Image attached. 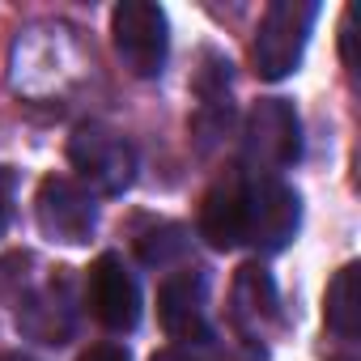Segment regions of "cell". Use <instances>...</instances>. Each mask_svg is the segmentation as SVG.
I'll return each instance as SVG.
<instances>
[{
  "instance_id": "2e32d148",
  "label": "cell",
  "mask_w": 361,
  "mask_h": 361,
  "mask_svg": "<svg viewBox=\"0 0 361 361\" xmlns=\"http://www.w3.org/2000/svg\"><path fill=\"white\" fill-rule=\"evenodd\" d=\"M353 18H357V9H348L344 13V26H340V51H344L348 64H353Z\"/></svg>"
},
{
  "instance_id": "8992f818",
  "label": "cell",
  "mask_w": 361,
  "mask_h": 361,
  "mask_svg": "<svg viewBox=\"0 0 361 361\" xmlns=\"http://www.w3.org/2000/svg\"><path fill=\"white\" fill-rule=\"evenodd\" d=\"M35 217H39V230L51 243L81 247V243H90V234L98 226V204H94V196L77 183V178L51 174V178H43V183H39Z\"/></svg>"
},
{
  "instance_id": "277c9868",
  "label": "cell",
  "mask_w": 361,
  "mask_h": 361,
  "mask_svg": "<svg viewBox=\"0 0 361 361\" xmlns=\"http://www.w3.org/2000/svg\"><path fill=\"white\" fill-rule=\"evenodd\" d=\"M111 39L132 77H157L170 51V22L153 0H123L111 13Z\"/></svg>"
},
{
  "instance_id": "ba28073f",
  "label": "cell",
  "mask_w": 361,
  "mask_h": 361,
  "mask_svg": "<svg viewBox=\"0 0 361 361\" xmlns=\"http://www.w3.org/2000/svg\"><path fill=\"white\" fill-rule=\"evenodd\" d=\"M204 310H209V281H204V272L178 268V272H170L161 281V289H157V319H161L170 340L204 344L209 340Z\"/></svg>"
},
{
  "instance_id": "8fae6325",
  "label": "cell",
  "mask_w": 361,
  "mask_h": 361,
  "mask_svg": "<svg viewBox=\"0 0 361 361\" xmlns=\"http://www.w3.org/2000/svg\"><path fill=\"white\" fill-rule=\"evenodd\" d=\"M18 327L43 344H64L68 331H73V310H68V298H64V285L56 289H43L35 298H26V306L18 310Z\"/></svg>"
},
{
  "instance_id": "52a82bcc",
  "label": "cell",
  "mask_w": 361,
  "mask_h": 361,
  "mask_svg": "<svg viewBox=\"0 0 361 361\" xmlns=\"http://www.w3.org/2000/svg\"><path fill=\"white\" fill-rule=\"evenodd\" d=\"M85 302H90V314L106 331H132L140 323V285L115 251H106L90 264Z\"/></svg>"
},
{
  "instance_id": "e0dca14e",
  "label": "cell",
  "mask_w": 361,
  "mask_h": 361,
  "mask_svg": "<svg viewBox=\"0 0 361 361\" xmlns=\"http://www.w3.org/2000/svg\"><path fill=\"white\" fill-rule=\"evenodd\" d=\"M153 361H200V357H196V353H188L183 344H170V348L153 353Z\"/></svg>"
},
{
  "instance_id": "ac0fdd59",
  "label": "cell",
  "mask_w": 361,
  "mask_h": 361,
  "mask_svg": "<svg viewBox=\"0 0 361 361\" xmlns=\"http://www.w3.org/2000/svg\"><path fill=\"white\" fill-rule=\"evenodd\" d=\"M0 361H30L26 353H0Z\"/></svg>"
},
{
  "instance_id": "3957f363",
  "label": "cell",
  "mask_w": 361,
  "mask_h": 361,
  "mask_svg": "<svg viewBox=\"0 0 361 361\" xmlns=\"http://www.w3.org/2000/svg\"><path fill=\"white\" fill-rule=\"evenodd\" d=\"M68 161L90 196H123L136 178V149L102 123H81L68 136Z\"/></svg>"
},
{
  "instance_id": "6da1fadb",
  "label": "cell",
  "mask_w": 361,
  "mask_h": 361,
  "mask_svg": "<svg viewBox=\"0 0 361 361\" xmlns=\"http://www.w3.org/2000/svg\"><path fill=\"white\" fill-rule=\"evenodd\" d=\"M302 157V123L293 102L285 98H259L247 115L243 132V170L259 178H276Z\"/></svg>"
},
{
  "instance_id": "9c48e42d",
  "label": "cell",
  "mask_w": 361,
  "mask_h": 361,
  "mask_svg": "<svg viewBox=\"0 0 361 361\" xmlns=\"http://www.w3.org/2000/svg\"><path fill=\"white\" fill-rule=\"evenodd\" d=\"M200 238L217 251L247 243V174L230 170L204 192L200 204Z\"/></svg>"
},
{
  "instance_id": "7c38bea8",
  "label": "cell",
  "mask_w": 361,
  "mask_h": 361,
  "mask_svg": "<svg viewBox=\"0 0 361 361\" xmlns=\"http://www.w3.org/2000/svg\"><path fill=\"white\" fill-rule=\"evenodd\" d=\"M357 281H361V268L344 264L331 276L327 298H323V319L340 340H357V331H361V285Z\"/></svg>"
},
{
  "instance_id": "7a4b0ae2",
  "label": "cell",
  "mask_w": 361,
  "mask_h": 361,
  "mask_svg": "<svg viewBox=\"0 0 361 361\" xmlns=\"http://www.w3.org/2000/svg\"><path fill=\"white\" fill-rule=\"evenodd\" d=\"M314 18H319L314 0H272V5L264 9L259 30H255V47H251L255 73L264 81H281V77H289L302 64V51L310 43Z\"/></svg>"
},
{
  "instance_id": "5b68a950",
  "label": "cell",
  "mask_w": 361,
  "mask_h": 361,
  "mask_svg": "<svg viewBox=\"0 0 361 361\" xmlns=\"http://www.w3.org/2000/svg\"><path fill=\"white\" fill-rule=\"evenodd\" d=\"M247 174V170H243ZM302 226V200L281 178L247 174V243L264 255H276L289 247V238Z\"/></svg>"
},
{
  "instance_id": "5bb4252c",
  "label": "cell",
  "mask_w": 361,
  "mask_h": 361,
  "mask_svg": "<svg viewBox=\"0 0 361 361\" xmlns=\"http://www.w3.org/2000/svg\"><path fill=\"white\" fill-rule=\"evenodd\" d=\"M9 221H13V170L0 166V234L9 230Z\"/></svg>"
},
{
  "instance_id": "9a60e30c",
  "label": "cell",
  "mask_w": 361,
  "mask_h": 361,
  "mask_svg": "<svg viewBox=\"0 0 361 361\" xmlns=\"http://www.w3.org/2000/svg\"><path fill=\"white\" fill-rule=\"evenodd\" d=\"M81 361H132V357H128L123 344H90L81 353Z\"/></svg>"
},
{
  "instance_id": "30bf717a",
  "label": "cell",
  "mask_w": 361,
  "mask_h": 361,
  "mask_svg": "<svg viewBox=\"0 0 361 361\" xmlns=\"http://www.w3.org/2000/svg\"><path fill=\"white\" fill-rule=\"evenodd\" d=\"M230 319L238 327V340H247V344H259V336L281 319L276 285H272V276L259 264H243L238 268L234 289H230Z\"/></svg>"
},
{
  "instance_id": "4fadbf2b",
  "label": "cell",
  "mask_w": 361,
  "mask_h": 361,
  "mask_svg": "<svg viewBox=\"0 0 361 361\" xmlns=\"http://www.w3.org/2000/svg\"><path fill=\"white\" fill-rule=\"evenodd\" d=\"M183 251H188V234H183V226H170V221H157L153 230H145L136 238V255L149 268H166L174 259H183Z\"/></svg>"
}]
</instances>
